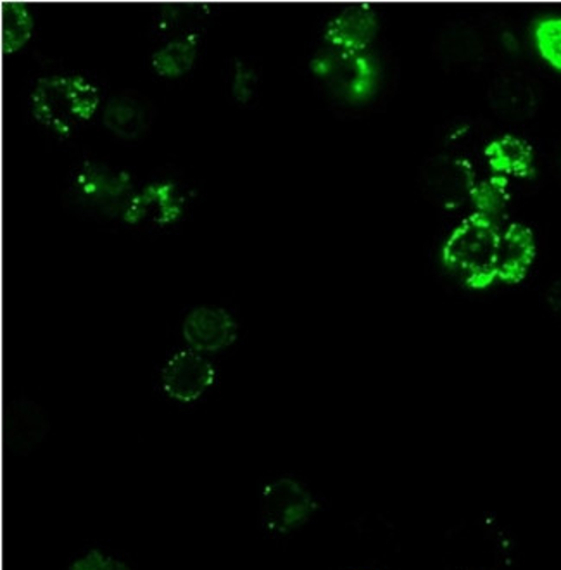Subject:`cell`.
<instances>
[{
    "mask_svg": "<svg viewBox=\"0 0 561 570\" xmlns=\"http://www.w3.org/2000/svg\"><path fill=\"white\" fill-rule=\"evenodd\" d=\"M108 97L85 71H52L37 77L28 94V112L50 139H75L100 115Z\"/></svg>",
    "mask_w": 561,
    "mask_h": 570,
    "instance_id": "obj_1",
    "label": "cell"
},
{
    "mask_svg": "<svg viewBox=\"0 0 561 570\" xmlns=\"http://www.w3.org/2000/svg\"><path fill=\"white\" fill-rule=\"evenodd\" d=\"M519 36L496 16H466L439 30L432 55L444 70L478 71L488 66L508 68L520 55Z\"/></svg>",
    "mask_w": 561,
    "mask_h": 570,
    "instance_id": "obj_2",
    "label": "cell"
},
{
    "mask_svg": "<svg viewBox=\"0 0 561 570\" xmlns=\"http://www.w3.org/2000/svg\"><path fill=\"white\" fill-rule=\"evenodd\" d=\"M501 227L488 216L470 213L441 247V265L450 277L473 293L498 284Z\"/></svg>",
    "mask_w": 561,
    "mask_h": 570,
    "instance_id": "obj_3",
    "label": "cell"
},
{
    "mask_svg": "<svg viewBox=\"0 0 561 570\" xmlns=\"http://www.w3.org/2000/svg\"><path fill=\"white\" fill-rule=\"evenodd\" d=\"M139 180L127 168L100 159H81L66 175L62 205L81 218L120 222Z\"/></svg>",
    "mask_w": 561,
    "mask_h": 570,
    "instance_id": "obj_4",
    "label": "cell"
},
{
    "mask_svg": "<svg viewBox=\"0 0 561 570\" xmlns=\"http://www.w3.org/2000/svg\"><path fill=\"white\" fill-rule=\"evenodd\" d=\"M308 71L316 87L346 109L372 105L384 86V66L373 50L343 52L322 46L309 58Z\"/></svg>",
    "mask_w": 561,
    "mask_h": 570,
    "instance_id": "obj_5",
    "label": "cell"
},
{
    "mask_svg": "<svg viewBox=\"0 0 561 570\" xmlns=\"http://www.w3.org/2000/svg\"><path fill=\"white\" fill-rule=\"evenodd\" d=\"M515 543L492 513L470 515L451 525L442 541V570H510Z\"/></svg>",
    "mask_w": 561,
    "mask_h": 570,
    "instance_id": "obj_6",
    "label": "cell"
},
{
    "mask_svg": "<svg viewBox=\"0 0 561 570\" xmlns=\"http://www.w3.org/2000/svg\"><path fill=\"white\" fill-rule=\"evenodd\" d=\"M193 190L174 177H159L139 184L128 200L120 224L137 230H171L189 218Z\"/></svg>",
    "mask_w": 561,
    "mask_h": 570,
    "instance_id": "obj_7",
    "label": "cell"
},
{
    "mask_svg": "<svg viewBox=\"0 0 561 570\" xmlns=\"http://www.w3.org/2000/svg\"><path fill=\"white\" fill-rule=\"evenodd\" d=\"M319 510V501L306 482L280 475L263 485L259 521L269 535H287L308 524Z\"/></svg>",
    "mask_w": 561,
    "mask_h": 570,
    "instance_id": "obj_8",
    "label": "cell"
},
{
    "mask_svg": "<svg viewBox=\"0 0 561 570\" xmlns=\"http://www.w3.org/2000/svg\"><path fill=\"white\" fill-rule=\"evenodd\" d=\"M478 181L472 161L442 150L423 159L419 170L420 193L442 209L466 205Z\"/></svg>",
    "mask_w": 561,
    "mask_h": 570,
    "instance_id": "obj_9",
    "label": "cell"
},
{
    "mask_svg": "<svg viewBox=\"0 0 561 570\" xmlns=\"http://www.w3.org/2000/svg\"><path fill=\"white\" fill-rule=\"evenodd\" d=\"M488 102L500 120L523 124L532 120L541 109V86L529 71L508 66L489 80Z\"/></svg>",
    "mask_w": 561,
    "mask_h": 570,
    "instance_id": "obj_10",
    "label": "cell"
},
{
    "mask_svg": "<svg viewBox=\"0 0 561 570\" xmlns=\"http://www.w3.org/2000/svg\"><path fill=\"white\" fill-rule=\"evenodd\" d=\"M218 381V368L208 355L185 347L166 360L159 374L163 393L181 405H193Z\"/></svg>",
    "mask_w": 561,
    "mask_h": 570,
    "instance_id": "obj_11",
    "label": "cell"
},
{
    "mask_svg": "<svg viewBox=\"0 0 561 570\" xmlns=\"http://www.w3.org/2000/svg\"><path fill=\"white\" fill-rule=\"evenodd\" d=\"M382 30L381 12L372 4L338 9L322 28V43L343 52H368Z\"/></svg>",
    "mask_w": 561,
    "mask_h": 570,
    "instance_id": "obj_12",
    "label": "cell"
},
{
    "mask_svg": "<svg viewBox=\"0 0 561 570\" xmlns=\"http://www.w3.org/2000/svg\"><path fill=\"white\" fill-rule=\"evenodd\" d=\"M181 335L190 350L203 355H215L237 343L239 322L222 306H196L185 315Z\"/></svg>",
    "mask_w": 561,
    "mask_h": 570,
    "instance_id": "obj_13",
    "label": "cell"
},
{
    "mask_svg": "<svg viewBox=\"0 0 561 570\" xmlns=\"http://www.w3.org/2000/svg\"><path fill=\"white\" fill-rule=\"evenodd\" d=\"M156 109L139 90L124 89L111 94L100 111L106 130L125 144H137L155 124Z\"/></svg>",
    "mask_w": 561,
    "mask_h": 570,
    "instance_id": "obj_14",
    "label": "cell"
},
{
    "mask_svg": "<svg viewBox=\"0 0 561 570\" xmlns=\"http://www.w3.org/2000/svg\"><path fill=\"white\" fill-rule=\"evenodd\" d=\"M49 432V419L36 401L18 397L6 406L4 443L12 455H31Z\"/></svg>",
    "mask_w": 561,
    "mask_h": 570,
    "instance_id": "obj_15",
    "label": "cell"
},
{
    "mask_svg": "<svg viewBox=\"0 0 561 570\" xmlns=\"http://www.w3.org/2000/svg\"><path fill=\"white\" fill-rule=\"evenodd\" d=\"M538 258L534 232L523 224H510L501 230L498 284L516 285L531 274Z\"/></svg>",
    "mask_w": 561,
    "mask_h": 570,
    "instance_id": "obj_16",
    "label": "cell"
},
{
    "mask_svg": "<svg viewBox=\"0 0 561 570\" xmlns=\"http://www.w3.org/2000/svg\"><path fill=\"white\" fill-rule=\"evenodd\" d=\"M204 43V28L166 40L150 55V70L161 80H180L196 70L203 56Z\"/></svg>",
    "mask_w": 561,
    "mask_h": 570,
    "instance_id": "obj_17",
    "label": "cell"
},
{
    "mask_svg": "<svg viewBox=\"0 0 561 570\" xmlns=\"http://www.w3.org/2000/svg\"><path fill=\"white\" fill-rule=\"evenodd\" d=\"M489 170L496 177L532 178L535 175L534 149L526 140L516 136L496 137L489 140L484 153Z\"/></svg>",
    "mask_w": 561,
    "mask_h": 570,
    "instance_id": "obj_18",
    "label": "cell"
},
{
    "mask_svg": "<svg viewBox=\"0 0 561 570\" xmlns=\"http://www.w3.org/2000/svg\"><path fill=\"white\" fill-rule=\"evenodd\" d=\"M209 4H184V2H165L156 6L150 18V31L156 39L166 40L184 36L193 30L204 28V21L211 16Z\"/></svg>",
    "mask_w": 561,
    "mask_h": 570,
    "instance_id": "obj_19",
    "label": "cell"
},
{
    "mask_svg": "<svg viewBox=\"0 0 561 570\" xmlns=\"http://www.w3.org/2000/svg\"><path fill=\"white\" fill-rule=\"evenodd\" d=\"M225 87L228 97L240 109H254L262 99L263 73L262 66L250 58L228 59L225 70Z\"/></svg>",
    "mask_w": 561,
    "mask_h": 570,
    "instance_id": "obj_20",
    "label": "cell"
},
{
    "mask_svg": "<svg viewBox=\"0 0 561 570\" xmlns=\"http://www.w3.org/2000/svg\"><path fill=\"white\" fill-rule=\"evenodd\" d=\"M37 20L30 6L23 2L2 4V52L14 56L36 36Z\"/></svg>",
    "mask_w": 561,
    "mask_h": 570,
    "instance_id": "obj_21",
    "label": "cell"
},
{
    "mask_svg": "<svg viewBox=\"0 0 561 570\" xmlns=\"http://www.w3.org/2000/svg\"><path fill=\"white\" fill-rule=\"evenodd\" d=\"M488 144L481 125L470 118L451 121L441 130L442 153H450V155L469 159V161H472V155L478 153L479 147L484 153Z\"/></svg>",
    "mask_w": 561,
    "mask_h": 570,
    "instance_id": "obj_22",
    "label": "cell"
},
{
    "mask_svg": "<svg viewBox=\"0 0 561 570\" xmlns=\"http://www.w3.org/2000/svg\"><path fill=\"white\" fill-rule=\"evenodd\" d=\"M512 199L510 193V180L503 177H491L479 180L470 194L469 205L478 215L488 216L491 220L498 222L501 215L506 212Z\"/></svg>",
    "mask_w": 561,
    "mask_h": 570,
    "instance_id": "obj_23",
    "label": "cell"
},
{
    "mask_svg": "<svg viewBox=\"0 0 561 570\" xmlns=\"http://www.w3.org/2000/svg\"><path fill=\"white\" fill-rule=\"evenodd\" d=\"M531 40L539 59L561 73V16H541L532 21Z\"/></svg>",
    "mask_w": 561,
    "mask_h": 570,
    "instance_id": "obj_24",
    "label": "cell"
},
{
    "mask_svg": "<svg viewBox=\"0 0 561 570\" xmlns=\"http://www.w3.org/2000/svg\"><path fill=\"white\" fill-rule=\"evenodd\" d=\"M70 570H134L124 560L108 556L105 551L90 550L78 557L70 566Z\"/></svg>",
    "mask_w": 561,
    "mask_h": 570,
    "instance_id": "obj_25",
    "label": "cell"
},
{
    "mask_svg": "<svg viewBox=\"0 0 561 570\" xmlns=\"http://www.w3.org/2000/svg\"><path fill=\"white\" fill-rule=\"evenodd\" d=\"M544 303L558 321H561V277L548 285V289L544 291Z\"/></svg>",
    "mask_w": 561,
    "mask_h": 570,
    "instance_id": "obj_26",
    "label": "cell"
},
{
    "mask_svg": "<svg viewBox=\"0 0 561 570\" xmlns=\"http://www.w3.org/2000/svg\"><path fill=\"white\" fill-rule=\"evenodd\" d=\"M550 170L557 180L558 186L561 187V139L554 142L553 149L550 153Z\"/></svg>",
    "mask_w": 561,
    "mask_h": 570,
    "instance_id": "obj_27",
    "label": "cell"
}]
</instances>
